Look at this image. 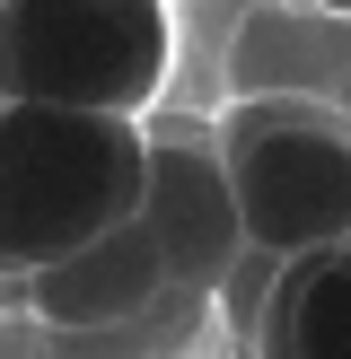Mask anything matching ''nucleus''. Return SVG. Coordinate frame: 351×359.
Listing matches in <instances>:
<instances>
[{
	"label": "nucleus",
	"mask_w": 351,
	"mask_h": 359,
	"mask_svg": "<svg viewBox=\"0 0 351 359\" xmlns=\"http://www.w3.org/2000/svg\"><path fill=\"white\" fill-rule=\"evenodd\" d=\"M150 132L123 114L0 105V280L27 290L44 263L140 219Z\"/></svg>",
	"instance_id": "1"
},
{
	"label": "nucleus",
	"mask_w": 351,
	"mask_h": 359,
	"mask_svg": "<svg viewBox=\"0 0 351 359\" xmlns=\"http://www.w3.org/2000/svg\"><path fill=\"white\" fill-rule=\"evenodd\" d=\"M176 70L167 0H0V105L140 123Z\"/></svg>",
	"instance_id": "2"
},
{
	"label": "nucleus",
	"mask_w": 351,
	"mask_h": 359,
	"mask_svg": "<svg viewBox=\"0 0 351 359\" xmlns=\"http://www.w3.org/2000/svg\"><path fill=\"white\" fill-rule=\"evenodd\" d=\"M220 167L255 255L351 245V114L325 97H237L220 114Z\"/></svg>",
	"instance_id": "3"
},
{
	"label": "nucleus",
	"mask_w": 351,
	"mask_h": 359,
	"mask_svg": "<svg viewBox=\"0 0 351 359\" xmlns=\"http://www.w3.org/2000/svg\"><path fill=\"white\" fill-rule=\"evenodd\" d=\"M140 228H150L158 263L176 290H228L246 263V219L228 193L220 140H150V184H140Z\"/></svg>",
	"instance_id": "4"
},
{
	"label": "nucleus",
	"mask_w": 351,
	"mask_h": 359,
	"mask_svg": "<svg viewBox=\"0 0 351 359\" xmlns=\"http://www.w3.org/2000/svg\"><path fill=\"white\" fill-rule=\"evenodd\" d=\"M167 290L176 280H167V263H158L150 228L123 219V228H105L97 245L44 263V272L27 280V307L44 316V325H62V333H114V325H140Z\"/></svg>",
	"instance_id": "5"
},
{
	"label": "nucleus",
	"mask_w": 351,
	"mask_h": 359,
	"mask_svg": "<svg viewBox=\"0 0 351 359\" xmlns=\"http://www.w3.org/2000/svg\"><path fill=\"white\" fill-rule=\"evenodd\" d=\"M255 359H351V245L290 255L272 272Z\"/></svg>",
	"instance_id": "6"
},
{
	"label": "nucleus",
	"mask_w": 351,
	"mask_h": 359,
	"mask_svg": "<svg viewBox=\"0 0 351 359\" xmlns=\"http://www.w3.org/2000/svg\"><path fill=\"white\" fill-rule=\"evenodd\" d=\"M325 9H343V18H351V0H325Z\"/></svg>",
	"instance_id": "7"
}]
</instances>
